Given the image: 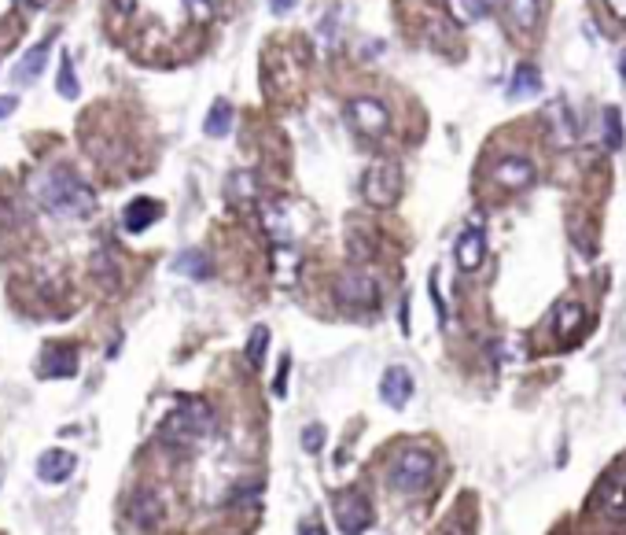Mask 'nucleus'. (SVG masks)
I'll use <instances>...</instances> for the list:
<instances>
[{
  "label": "nucleus",
  "instance_id": "f257e3e1",
  "mask_svg": "<svg viewBox=\"0 0 626 535\" xmlns=\"http://www.w3.org/2000/svg\"><path fill=\"white\" fill-rule=\"evenodd\" d=\"M37 204L56 218H89L96 211V192L70 166H48L34 185Z\"/></svg>",
  "mask_w": 626,
  "mask_h": 535
},
{
  "label": "nucleus",
  "instance_id": "f03ea898",
  "mask_svg": "<svg viewBox=\"0 0 626 535\" xmlns=\"http://www.w3.org/2000/svg\"><path fill=\"white\" fill-rule=\"evenodd\" d=\"M435 454L424 447H406L391 461V488L402 495H424L435 480Z\"/></svg>",
  "mask_w": 626,
  "mask_h": 535
},
{
  "label": "nucleus",
  "instance_id": "7ed1b4c3",
  "mask_svg": "<svg viewBox=\"0 0 626 535\" xmlns=\"http://www.w3.org/2000/svg\"><path fill=\"white\" fill-rule=\"evenodd\" d=\"M210 428H214V410L199 399H188L162 421L159 435H162V443H195V440H203Z\"/></svg>",
  "mask_w": 626,
  "mask_h": 535
},
{
  "label": "nucleus",
  "instance_id": "20e7f679",
  "mask_svg": "<svg viewBox=\"0 0 626 535\" xmlns=\"http://www.w3.org/2000/svg\"><path fill=\"white\" fill-rule=\"evenodd\" d=\"M398 192H402V166L387 163V159L376 163L365 174V181H361V196L372 207H391L398 200Z\"/></svg>",
  "mask_w": 626,
  "mask_h": 535
},
{
  "label": "nucleus",
  "instance_id": "39448f33",
  "mask_svg": "<svg viewBox=\"0 0 626 535\" xmlns=\"http://www.w3.org/2000/svg\"><path fill=\"white\" fill-rule=\"evenodd\" d=\"M346 123L361 137H384L391 126V115L376 96H354V100H346Z\"/></svg>",
  "mask_w": 626,
  "mask_h": 535
},
{
  "label": "nucleus",
  "instance_id": "423d86ee",
  "mask_svg": "<svg viewBox=\"0 0 626 535\" xmlns=\"http://www.w3.org/2000/svg\"><path fill=\"white\" fill-rule=\"evenodd\" d=\"M332 514H336V524L346 531V535H361L368 524H372V506L361 491H343L336 495L332 502Z\"/></svg>",
  "mask_w": 626,
  "mask_h": 535
},
{
  "label": "nucleus",
  "instance_id": "0eeeda50",
  "mask_svg": "<svg viewBox=\"0 0 626 535\" xmlns=\"http://www.w3.org/2000/svg\"><path fill=\"white\" fill-rule=\"evenodd\" d=\"M597 509L612 524H626V473L615 469L597 483Z\"/></svg>",
  "mask_w": 626,
  "mask_h": 535
},
{
  "label": "nucleus",
  "instance_id": "6e6552de",
  "mask_svg": "<svg viewBox=\"0 0 626 535\" xmlns=\"http://www.w3.org/2000/svg\"><path fill=\"white\" fill-rule=\"evenodd\" d=\"M339 303L346 307H376V299H380V288H376V281L365 274V270H346L339 277V288H336Z\"/></svg>",
  "mask_w": 626,
  "mask_h": 535
},
{
  "label": "nucleus",
  "instance_id": "1a4fd4ad",
  "mask_svg": "<svg viewBox=\"0 0 626 535\" xmlns=\"http://www.w3.org/2000/svg\"><path fill=\"white\" fill-rule=\"evenodd\" d=\"M37 373L48 377V380L74 377V373H78V347H74V344H48L44 355H41Z\"/></svg>",
  "mask_w": 626,
  "mask_h": 535
},
{
  "label": "nucleus",
  "instance_id": "9d476101",
  "mask_svg": "<svg viewBox=\"0 0 626 535\" xmlns=\"http://www.w3.org/2000/svg\"><path fill=\"white\" fill-rule=\"evenodd\" d=\"M56 48V37L48 34L44 41H37L27 56H22L19 63H15V70H12V78L19 82V85H30V82H37L41 78V70H44V63H48V52Z\"/></svg>",
  "mask_w": 626,
  "mask_h": 535
},
{
  "label": "nucleus",
  "instance_id": "9b49d317",
  "mask_svg": "<svg viewBox=\"0 0 626 535\" xmlns=\"http://www.w3.org/2000/svg\"><path fill=\"white\" fill-rule=\"evenodd\" d=\"M74 469H78V458H74L70 451H59V447L44 451V454L37 458V476H41L44 483H63V480L74 476Z\"/></svg>",
  "mask_w": 626,
  "mask_h": 535
},
{
  "label": "nucleus",
  "instance_id": "f8f14e48",
  "mask_svg": "<svg viewBox=\"0 0 626 535\" xmlns=\"http://www.w3.org/2000/svg\"><path fill=\"white\" fill-rule=\"evenodd\" d=\"M494 181H497L501 188H509V192L527 188V185L535 181V163H531V159H519V156H509L505 163H497Z\"/></svg>",
  "mask_w": 626,
  "mask_h": 535
},
{
  "label": "nucleus",
  "instance_id": "ddd939ff",
  "mask_svg": "<svg viewBox=\"0 0 626 535\" xmlns=\"http://www.w3.org/2000/svg\"><path fill=\"white\" fill-rule=\"evenodd\" d=\"M409 395H413V377H409V370L391 366V370L384 373V380H380V399H384L391 410H402V406L409 403Z\"/></svg>",
  "mask_w": 626,
  "mask_h": 535
},
{
  "label": "nucleus",
  "instance_id": "4468645a",
  "mask_svg": "<svg viewBox=\"0 0 626 535\" xmlns=\"http://www.w3.org/2000/svg\"><path fill=\"white\" fill-rule=\"evenodd\" d=\"M538 15H542L538 0H505V19L516 37H527L538 27Z\"/></svg>",
  "mask_w": 626,
  "mask_h": 535
},
{
  "label": "nucleus",
  "instance_id": "2eb2a0df",
  "mask_svg": "<svg viewBox=\"0 0 626 535\" xmlns=\"http://www.w3.org/2000/svg\"><path fill=\"white\" fill-rule=\"evenodd\" d=\"M487 259V236L479 226H471L457 240V266L461 270H479V262Z\"/></svg>",
  "mask_w": 626,
  "mask_h": 535
},
{
  "label": "nucleus",
  "instance_id": "dca6fc26",
  "mask_svg": "<svg viewBox=\"0 0 626 535\" xmlns=\"http://www.w3.org/2000/svg\"><path fill=\"white\" fill-rule=\"evenodd\" d=\"M130 521H133L137 528H159V521H162V502H159V495H155V491H137V495L130 499Z\"/></svg>",
  "mask_w": 626,
  "mask_h": 535
},
{
  "label": "nucleus",
  "instance_id": "f3484780",
  "mask_svg": "<svg viewBox=\"0 0 626 535\" xmlns=\"http://www.w3.org/2000/svg\"><path fill=\"white\" fill-rule=\"evenodd\" d=\"M155 218H159V204L144 196V200H133L130 207L122 211V226H125V233H144Z\"/></svg>",
  "mask_w": 626,
  "mask_h": 535
},
{
  "label": "nucleus",
  "instance_id": "a211bd4d",
  "mask_svg": "<svg viewBox=\"0 0 626 535\" xmlns=\"http://www.w3.org/2000/svg\"><path fill=\"white\" fill-rule=\"evenodd\" d=\"M446 8L461 27H471V22H483L490 15V0H446Z\"/></svg>",
  "mask_w": 626,
  "mask_h": 535
},
{
  "label": "nucleus",
  "instance_id": "6ab92c4d",
  "mask_svg": "<svg viewBox=\"0 0 626 535\" xmlns=\"http://www.w3.org/2000/svg\"><path fill=\"white\" fill-rule=\"evenodd\" d=\"M207 137H229V130H233V108H229V100H214L210 104V115H207Z\"/></svg>",
  "mask_w": 626,
  "mask_h": 535
},
{
  "label": "nucleus",
  "instance_id": "aec40b11",
  "mask_svg": "<svg viewBox=\"0 0 626 535\" xmlns=\"http://www.w3.org/2000/svg\"><path fill=\"white\" fill-rule=\"evenodd\" d=\"M92 274H96V281L104 284L107 291L118 288V262H115V255H111L107 248H99V252L92 255Z\"/></svg>",
  "mask_w": 626,
  "mask_h": 535
},
{
  "label": "nucleus",
  "instance_id": "412c9836",
  "mask_svg": "<svg viewBox=\"0 0 626 535\" xmlns=\"http://www.w3.org/2000/svg\"><path fill=\"white\" fill-rule=\"evenodd\" d=\"M178 274H185V277H195V281H203V277H210V259H207L203 252L188 248V252H181V255H178Z\"/></svg>",
  "mask_w": 626,
  "mask_h": 535
},
{
  "label": "nucleus",
  "instance_id": "4be33fe9",
  "mask_svg": "<svg viewBox=\"0 0 626 535\" xmlns=\"http://www.w3.org/2000/svg\"><path fill=\"white\" fill-rule=\"evenodd\" d=\"M538 89H542V70L535 63H519L516 78H512V92L516 96H535Z\"/></svg>",
  "mask_w": 626,
  "mask_h": 535
},
{
  "label": "nucleus",
  "instance_id": "5701e85b",
  "mask_svg": "<svg viewBox=\"0 0 626 535\" xmlns=\"http://www.w3.org/2000/svg\"><path fill=\"white\" fill-rule=\"evenodd\" d=\"M582 322H586V310L579 303H560L557 307V329H560V336H574V332L582 329Z\"/></svg>",
  "mask_w": 626,
  "mask_h": 535
},
{
  "label": "nucleus",
  "instance_id": "b1692460",
  "mask_svg": "<svg viewBox=\"0 0 626 535\" xmlns=\"http://www.w3.org/2000/svg\"><path fill=\"white\" fill-rule=\"evenodd\" d=\"M605 148L622 152V115H619V108H605Z\"/></svg>",
  "mask_w": 626,
  "mask_h": 535
},
{
  "label": "nucleus",
  "instance_id": "393cba45",
  "mask_svg": "<svg viewBox=\"0 0 626 535\" xmlns=\"http://www.w3.org/2000/svg\"><path fill=\"white\" fill-rule=\"evenodd\" d=\"M56 89H59V96H67V100H74L82 89H78V78H74V63H70V56L63 52L59 56V75H56Z\"/></svg>",
  "mask_w": 626,
  "mask_h": 535
},
{
  "label": "nucleus",
  "instance_id": "a878e982",
  "mask_svg": "<svg viewBox=\"0 0 626 535\" xmlns=\"http://www.w3.org/2000/svg\"><path fill=\"white\" fill-rule=\"evenodd\" d=\"M265 347H269V329L258 325L255 332H250V344H247V362H250V366H262V362H265Z\"/></svg>",
  "mask_w": 626,
  "mask_h": 535
},
{
  "label": "nucleus",
  "instance_id": "bb28decb",
  "mask_svg": "<svg viewBox=\"0 0 626 535\" xmlns=\"http://www.w3.org/2000/svg\"><path fill=\"white\" fill-rule=\"evenodd\" d=\"M185 12L195 19V22H207L214 15V4L210 0H185Z\"/></svg>",
  "mask_w": 626,
  "mask_h": 535
},
{
  "label": "nucleus",
  "instance_id": "cd10ccee",
  "mask_svg": "<svg viewBox=\"0 0 626 535\" xmlns=\"http://www.w3.org/2000/svg\"><path fill=\"white\" fill-rule=\"evenodd\" d=\"M306 451H321V428L317 425L306 428Z\"/></svg>",
  "mask_w": 626,
  "mask_h": 535
},
{
  "label": "nucleus",
  "instance_id": "c85d7f7f",
  "mask_svg": "<svg viewBox=\"0 0 626 535\" xmlns=\"http://www.w3.org/2000/svg\"><path fill=\"white\" fill-rule=\"evenodd\" d=\"M15 108H19V100H15V96H0V118H8Z\"/></svg>",
  "mask_w": 626,
  "mask_h": 535
},
{
  "label": "nucleus",
  "instance_id": "c756f323",
  "mask_svg": "<svg viewBox=\"0 0 626 535\" xmlns=\"http://www.w3.org/2000/svg\"><path fill=\"white\" fill-rule=\"evenodd\" d=\"M605 4H608V12H612L615 19H622V22H626V0H605Z\"/></svg>",
  "mask_w": 626,
  "mask_h": 535
},
{
  "label": "nucleus",
  "instance_id": "7c9ffc66",
  "mask_svg": "<svg viewBox=\"0 0 626 535\" xmlns=\"http://www.w3.org/2000/svg\"><path fill=\"white\" fill-rule=\"evenodd\" d=\"M269 4H273V12H277V15H288L298 0H269Z\"/></svg>",
  "mask_w": 626,
  "mask_h": 535
},
{
  "label": "nucleus",
  "instance_id": "2f4dec72",
  "mask_svg": "<svg viewBox=\"0 0 626 535\" xmlns=\"http://www.w3.org/2000/svg\"><path fill=\"white\" fill-rule=\"evenodd\" d=\"M111 4L118 8V15H130V12L137 8V0H111Z\"/></svg>",
  "mask_w": 626,
  "mask_h": 535
},
{
  "label": "nucleus",
  "instance_id": "473e14b6",
  "mask_svg": "<svg viewBox=\"0 0 626 535\" xmlns=\"http://www.w3.org/2000/svg\"><path fill=\"white\" fill-rule=\"evenodd\" d=\"M284 377H288V358L281 362V373H277V395H284Z\"/></svg>",
  "mask_w": 626,
  "mask_h": 535
},
{
  "label": "nucleus",
  "instance_id": "72a5a7b5",
  "mask_svg": "<svg viewBox=\"0 0 626 535\" xmlns=\"http://www.w3.org/2000/svg\"><path fill=\"white\" fill-rule=\"evenodd\" d=\"M439 535H468V531H464L461 524H442V531H439Z\"/></svg>",
  "mask_w": 626,
  "mask_h": 535
},
{
  "label": "nucleus",
  "instance_id": "f704fd0d",
  "mask_svg": "<svg viewBox=\"0 0 626 535\" xmlns=\"http://www.w3.org/2000/svg\"><path fill=\"white\" fill-rule=\"evenodd\" d=\"M298 535H324V528H321V524H313V521H310V524H306V528H298Z\"/></svg>",
  "mask_w": 626,
  "mask_h": 535
},
{
  "label": "nucleus",
  "instance_id": "c9c22d12",
  "mask_svg": "<svg viewBox=\"0 0 626 535\" xmlns=\"http://www.w3.org/2000/svg\"><path fill=\"white\" fill-rule=\"evenodd\" d=\"M12 8H15V0H0V19H8Z\"/></svg>",
  "mask_w": 626,
  "mask_h": 535
},
{
  "label": "nucleus",
  "instance_id": "e433bc0d",
  "mask_svg": "<svg viewBox=\"0 0 626 535\" xmlns=\"http://www.w3.org/2000/svg\"><path fill=\"white\" fill-rule=\"evenodd\" d=\"M619 70H622V78H626V56H622V67H619Z\"/></svg>",
  "mask_w": 626,
  "mask_h": 535
},
{
  "label": "nucleus",
  "instance_id": "4c0bfd02",
  "mask_svg": "<svg viewBox=\"0 0 626 535\" xmlns=\"http://www.w3.org/2000/svg\"><path fill=\"white\" fill-rule=\"evenodd\" d=\"M30 4H34V8H41V4H44V0H30Z\"/></svg>",
  "mask_w": 626,
  "mask_h": 535
},
{
  "label": "nucleus",
  "instance_id": "58836bf2",
  "mask_svg": "<svg viewBox=\"0 0 626 535\" xmlns=\"http://www.w3.org/2000/svg\"><path fill=\"white\" fill-rule=\"evenodd\" d=\"M210 4H221V0H210Z\"/></svg>",
  "mask_w": 626,
  "mask_h": 535
}]
</instances>
